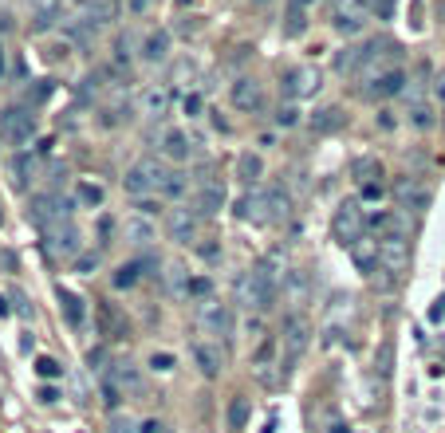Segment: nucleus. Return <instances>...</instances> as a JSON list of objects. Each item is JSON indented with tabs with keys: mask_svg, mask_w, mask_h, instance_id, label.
I'll use <instances>...</instances> for the list:
<instances>
[{
	"mask_svg": "<svg viewBox=\"0 0 445 433\" xmlns=\"http://www.w3.org/2000/svg\"><path fill=\"white\" fill-rule=\"evenodd\" d=\"M370 51H374V40L370 44H351V48H343L335 55V71L339 75H359L366 67V60H370Z\"/></svg>",
	"mask_w": 445,
	"mask_h": 433,
	"instance_id": "nucleus-20",
	"label": "nucleus"
},
{
	"mask_svg": "<svg viewBox=\"0 0 445 433\" xmlns=\"http://www.w3.org/2000/svg\"><path fill=\"white\" fill-rule=\"evenodd\" d=\"M201 217H213V213H221V205H225V185L217 181L213 174H205L197 185H193V201H190Z\"/></svg>",
	"mask_w": 445,
	"mask_h": 433,
	"instance_id": "nucleus-13",
	"label": "nucleus"
},
{
	"mask_svg": "<svg viewBox=\"0 0 445 433\" xmlns=\"http://www.w3.org/2000/svg\"><path fill=\"white\" fill-rule=\"evenodd\" d=\"M79 4H83V8H87V4H99V0H79Z\"/></svg>",
	"mask_w": 445,
	"mask_h": 433,
	"instance_id": "nucleus-53",
	"label": "nucleus"
},
{
	"mask_svg": "<svg viewBox=\"0 0 445 433\" xmlns=\"http://www.w3.org/2000/svg\"><path fill=\"white\" fill-rule=\"evenodd\" d=\"M374 177H382V166L374 158H359V161H355V181H359V185L374 181Z\"/></svg>",
	"mask_w": 445,
	"mask_h": 433,
	"instance_id": "nucleus-34",
	"label": "nucleus"
},
{
	"mask_svg": "<svg viewBox=\"0 0 445 433\" xmlns=\"http://www.w3.org/2000/svg\"><path fill=\"white\" fill-rule=\"evenodd\" d=\"M181 193H186V174L174 170V174H170V185H166V197H181Z\"/></svg>",
	"mask_w": 445,
	"mask_h": 433,
	"instance_id": "nucleus-42",
	"label": "nucleus"
},
{
	"mask_svg": "<svg viewBox=\"0 0 445 433\" xmlns=\"http://www.w3.org/2000/svg\"><path fill=\"white\" fill-rule=\"evenodd\" d=\"M347 252H351V260L359 264V272L370 276L374 268H379V237H366V233H363V237L347 248Z\"/></svg>",
	"mask_w": 445,
	"mask_h": 433,
	"instance_id": "nucleus-21",
	"label": "nucleus"
},
{
	"mask_svg": "<svg viewBox=\"0 0 445 433\" xmlns=\"http://www.w3.org/2000/svg\"><path fill=\"white\" fill-rule=\"evenodd\" d=\"M249 425V398L244 394H233L229 398V430L237 433V430H244Z\"/></svg>",
	"mask_w": 445,
	"mask_h": 433,
	"instance_id": "nucleus-30",
	"label": "nucleus"
},
{
	"mask_svg": "<svg viewBox=\"0 0 445 433\" xmlns=\"http://www.w3.org/2000/svg\"><path fill=\"white\" fill-rule=\"evenodd\" d=\"M366 233V213H363V205L359 201H343V205L335 209V217H331V237L343 248H351V244L359 241Z\"/></svg>",
	"mask_w": 445,
	"mask_h": 433,
	"instance_id": "nucleus-5",
	"label": "nucleus"
},
{
	"mask_svg": "<svg viewBox=\"0 0 445 433\" xmlns=\"http://www.w3.org/2000/svg\"><path fill=\"white\" fill-rule=\"evenodd\" d=\"M150 367L154 370H174V354H150Z\"/></svg>",
	"mask_w": 445,
	"mask_h": 433,
	"instance_id": "nucleus-43",
	"label": "nucleus"
},
{
	"mask_svg": "<svg viewBox=\"0 0 445 433\" xmlns=\"http://www.w3.org/2000/svg\"><path fill=\"white\" fill-rule=\"evenodd\" d=\"M366 20H370L366 0H335L331 24H335V32H339V36H359L366 28Z\"/></svg>",
	"mask_w": 445,
	"mask_h": 433,
	"instance_id": "nucleus-9",
	"label": "nucleus"
},
{
	"mask_svg": "<svg viewBox=\"0 0 445 433\" xmlns=\"http://www.w3.org/2000/svg\"><path fill=\"white\" fill-rule=\"evenodd\" d=\"M284 268H280V257L272 252V257L256 260L249 272L237 280V300L249 311H268L272 304H276V291L284 288Z\"/></svg>",
	"mask_w": 445,
	"mask_h": 433,
	"instance_id": "nucleus-1",
	"label": "nucleus"
},
{
	"mask_svg": "<svg viewBox=\"0 0 445 433\" xmlns=\"http://www.w3.org/2000/svg\"><path fill=\"white\" fill-rule=\"evenodd\" d=\"M138 272H142V264H123V268L114 272V288H130V284H138Z\"/></svg>",
	"mask_w": 445,
	"mask_h": 433,
	"instance_id": "nucleus-35",
	"label": "nucleus"
},
{
	"mask_svg": "<svg viewBox=\"0 0 445 433\" xmlns=\"http://www.w3.org/2000/svg\"><path fill=\"white\" fill-rule=\"evenodd\" d=\"M414 127H429V111H426V107H414Z\"/></svg>",
	"mask_w": 445,
	"mask_h": 433,
	"instance_id": "nucleus-45",
	"label": "nucleus"
},
{
	"mask_svg": "<svg viewBox=\"0 0 445 433\" xmlns=\"http://www.w3.org/2000/svg\"><path fill=\"white\" fill-rule=\"evenodd\" d=\"M190 354H193V363H197V370H201L205 378H217V374H221V367H225V351H221V343L197 339V343L190 347Z\"/></svg>",
	"mask_w": 445,
	"mask_h": 433,
	"instance_id": "nucleus-19",
	"label": "nucleus"
},
{
	"mask_svg": "<svg viewBox=\"0 0 445 433\" xmlns=\"http://www.w3.org/2000/svg\"><path fill=\"white\" fill-rule=\"evenodd\" d=\"M366 8H370V16L390 20L394 16V8H398V0H366Z\"/></svg>",
	"mask_w": 445,
	"mask_h": 433,
	"instance_id": "nucleus-39",
	"label": "nucleus"
},
{
	"mask_svg": "<svg viewBox=\"0 0 445 433\" xmlns=\"http://www.w3.org/2000/svg\"><path fill=\"white\" fill-rule=\"evenodd\" d=\"M323 87V79H319L316 67H292V71H284V91L292 99H312Z\"/></svg>",
	"mask_w": 445,
	"mask_h": 433,
	"instance_id": "nucleus-18",
	"label": "nucleus"
},
{
	"mask_svg": "<svg viewBox=\"0 0 445 433\" xmlns=\"http://www.w3.org/2000/svg\"><path fill=\"white\" fill-rule=\"evenodd\" d=\"M75 197H79V205H103V185H95V181H79L75 185Z\"/></svg>",
	"mask_w": 445,
	"mask_h": 433,
	"instance_id": "nucleus-33",
	"label": "nucleus"
},
{
	"mask_svg": "<svg viewBox=\"0 0 445 433\" xmlns=\"http://www.w3.org/2000/svg\"><path fill=\"white\" fill-rule=\"evenodd\" d=\"M233 107L244 114H260L264 107H268V95H264V83H256V79H237L233 83Z\"/></svg>",
	"mask_w": 445,
	"mask_h": 433,
	"instance_id": "nucleus-14",
	"label": "nucleus"
},
{
	"mask_svg": "<svg viewBox=\"0 0 445 433\" xmlns=\"http://www.w3.org/2000/svg\"><path fill=\"white\" fill-rule=\"evenodd\" d=\"M95 319H99V335L103 339H127L130 335V323L127 315L118 311V304H111V300H99L95 304Z\"/></svg>",
	"mask_w": 445,
	"mask_h": 433,
	"instance_id": "nucleus-15",
	"label": "nucleus"
},
{
	"mask_svg": "<svg viewBox=\"0 0 445 433\" xmlns=\"http://www.w3.org/2000/svg\"><path fill=\"white\" fill-rule=\"evenodd\" d=\"M36 170H40V166H36V158L20 154V161H16V185H28V181L36 177Z\"/></svg>",
	"mask_w": 445,
	"mask_h": 433,
	"instance_id": "nucleus-37",
	"label": "nucleus"
},
{
	"mask_svg": "<svg viewBox=\"0 0 445 433\" xmlns=\"http://www.w3.org/2000/svg\"><path fill=\"white\" fill-rule=\"evenodd\" d=\"M394 201L402 209H426L429 205V193L414 181V177H398L394 181Z\"/></svg>",
	"mask_w": 445,
	"mask_h": 433,
	"instance_id": "nucleus-22",
	"label": "nucleus"
},
{
	"mask_svg": "<svg viewBox=\"0 0 445 433\" xmlns=\"http://www.w3.org/2000/svg\"><path fill=\"white\" fill-rule=\"evenodd\" d=\"M170 103H174L170 87H146L142 99H138V111H142L146 118H162V114L170 111Z\"/></svg>",
	"mask_w": 445,
	"mask_h": 433,
	"instance_id": "nucleus-24",
	"label": "nucleus"
},
{
	"mask_svg": "<svg viewBox=\"0 0 445 433\" xmlns=\"http://www.w3.org/2000/svg\"><path fill=\"white\" fill-rule=\"evenodd\" d=\"M162 154H166L170 161H190V154H193L190 134H186V130H177V127L162 130Z\"/></svg>",
	"mask_w": 445,
	"mask_h": 433,
	"instance_id": "nucleus-23",
	"label": "nucleus"
},
{
	"mask_svg": "<svg viewBox=\"0 0 445 433\" xmlns=\"http://www.w3.org/2000/svg\"><path fill=\"white\" fill-rule=\"evenodd\" d=\"M303 28H307V0H288L284 36H303Z\"/></svg>",
	"mask_w": 445,
	"mask_h": 433,
	"instance_id": "nucleus-26",
	"label": "nucleus"
},
{
	"mask_svg": "<svg viewBox=\"0 0 445 433\" xmlns=\"http://www.w3.org/2000/svg\"><path fill=\"white\" fill-rule=\"evenodd\" d=\"M307 343H312V323L303 319L300 311L288 315L284 327H280V378L292 374V367H296L303 358V351H307Z\"/></svg>",
	"mask_w": 445,
	"mask_h": 433,
	"instance_id": "nucleus-4",
	"label": "nucleus"
},
{
	"mask_svg": "<svg viewBox=\"0 0 445 433\" xmlns=\"http://www.w3.org/2000/svg\"><path fill=\"white\" fill-rule=\"evenodd\" d=\"M433 95H437V99H442V103H445V71H442V75H437V83H433Z\"/></svg>",
	"mask_w": 445,
	"mask_h": 433,
	"instance_id": "nucleus-49",
	"label": "nucleus"
},
{
	"mask_svg": "<svg viewBox=\"0 0 445 433\" xmlns=\"http://www.w3.org/2000/svg\"><path fill=\"white\" fill-rule=\"evenodd\" d=\"M166 233H170V241H177V244H193L197 233H201V213L193 205L170 209V213H166Z\"/></svg>",
	"mask_w": 445,
	"mask_h": 433,
	"instance_id": "nucleus-11",
	"label": "nucleus"
},
{
	"mask_svg": "<svg viewBox=\"0 0 445 433\" xmlns=\"http://www.w3.org/2000/svg\"><path fill=\"white\" fill-rule=\"evenodd\" d=\"M162 433H174V430H162Z\"/></svg>",
	"mask_w": 445,
	"mask_h": 433,
	"instance_id": "nucleus-55",
	"label": "nucleus"
},
{
	"mask_svg": "<svg viewBox=\"0 0 445 433\" xmlns=\"http://www.w3.org/2000/svg\"><path fill=\"white\" fill-rule=\"evenodd\" d=\"M0 75H4V48H0Z\"/></svg>",
	"mask_w": 445,
	"mask_h": 433,
	"instance_id": "nucleus-52",
	"label": "nucleus"
},
{
	"mask_svg": "<svg viewBox=\"0 0 445 433\" xmlns=\"http://www.w3.org/2000/svg\"><path fill=\"white\" fill-rule=\"evenodd\" d=\"M44 237H48V252H51V257L71 260L75 252H79V233H75L71 221H60V225L44 228Z\"/></svg>",
	"mask_w": 445,
	"mask_h": 433,
	"instance_id": "nucleus-17",
	"label": "nucleus"
},
{
	"mask_svg": "<svg viewBox=\"0 0 445 433\" xmlns=\"http://www.w3.org/2000/svg\"><path fill=\"white\" fill-rule=\"evenodd\" d=\"M170 174L174 170H166L158 158H142L134 161L127 170V193L134 197V201H146V197H166V185H170Z\"/></svg>",
	"mask_w": 445,
	"mask_h": 433,
	"instance_id": "nucleus-3",
	"label": "nucleus"
},
{
	"mask_svg": "<svg viewBox=\"0 0 445 433\" xmlns=\"http://www.w3.org/2000/svg\"><path fill=\"white\" fill-rule=\"evenodd\" d=\"M402 87H406V71H402V64H394V67H382L374 75H366V83L359 91H363V99H390Z\"/></svg>",
	"mask_w": 445,
	"mask_h": 433,
	"instance_id": "nucleus-12",
	"label": "nucleus"
},
{
	"mask_svg": "<svg viewBox=\"0 0 445 433\" xmlns=\"http://www.w3.org/2000/svg\"><path fill=\"white\" fill-rule=\"evenodd\" d=\"M276 122H280V127H292V122H296V111H280L276 114Z\"/></svg>",
	"mask_w": 445,
	"mask_h": 433,
	"instance_id": "nucleus-47",
	"label": "nucleus"
},
{
	"mask_svg": "<svg viewBox=\"0 0 445 433\" xmlns=\"http://www.w3.org/2000/svg\"><path fill=\"white\" fill-rule=\"evenodd\" d=\"M256 4H268V0H256Z\"/></svg>",
	"mask_w": 445,
	"mask_h": 433,
	"instance_id": "nucleus-54",
	"label": "nucleus"
},
{
	"mask_svg": "<svg viewBox=\"0 0 445 433\" xmlns=\"http://www.w3.org/2000/svg\"><path fill=\"white\" fill-rule=\"evenodd\" d=\"M268 201H272V221H284L288 217V193L284 189H268Z\"/></svg>",
	"mask_w": 445,
	"mask_h": 433,
	"instance_id": "nucleus-38",
	"label": "nucleus"
},
{
	"mask_svg": "<svg viewBox=\"0 0 445 433\" xmlns=\"http://www.w3.org/2000/svg\"><path fill=\"white\" fill-rule=\"evenodd\" d=\"M394 284H398V276H394V272H386L382 264L374 268V272H370V288H374V291H390Z\"/></svg>",
	"mask_w": 445,
	"mask_h": 433,
	"instance_id": "nucleus-36",
	"label": "nucleus"
},
{
	"mask_svg": "<svg viewBox=\"0 0 445 433\" xmlns=\"http://www.w3.org/2000/svg\"><path fill=\"white\" fill-rule=\"evenodd\" d=\"M197 327L221 343V339L233 331V311H229V304H221V300H209V296H205V300L197 304Z\"/></svg>",
	"mask_w": 445,
	"mask_h": 433,
	"instance_id": "nucleus-7",
	"label": "nucleus"
},
{
	"mask_svg": "<svg viewBox=\"0 0 445 433\" xmlns=\"http://www.w3.org/2000/svg\"><path fill=\"white\" fill-rule=\"evenodd\" d=\"M142 394H146L142 370L130 358H114L111 367H103V402L107 406H118L123 398H142Z\"/></svg>",
	"mask_w": 445,
	"mask_h": 433,
	"instance_id": "nucleus-2",
	"label": "nucleus"
},
{
	"mask_svg": "<svg viewBox=\"0 0 445 433\" xmlns=\"http://www.w3.org/2000/svg\"><path fill=\"white\" fill-rule=\"evenodd\" d=\"M363 197H370V201H374V197H382V181H366V185H363Z\"/></svg>",
	"mask_w": 445,
	"mask_h": 433,
	"instance_id": "nucleus-46",
	"label": "nucleus"
},
{
	"mask_svg": "<svg viewBox=\"0 0 445 433\" xmlns=\"http://www.w3.org/2000/svg\"><path fill=\"white\" fill-rule=\"evenodd\" d=\"M55 398H60V394H55L51 386H44V390H40V402H55Z\"/></svg>",
	"mask_w": 445,
	"mask_h": 433,
	"instance_id": "nucleus-50",
	"label": "nucleus"
},
{
	"mask_svg": "<svg viewBox=\"0 0 445 433\" xmlns=\"http://www.w3.org/2000/svg\"><path fill=\"white\" fill-rule=\"evenodd\" d=\"M197 111H201V99L190 95V99H186V114H197Z\"/></svg>",
	"mask_w": 445,
	"mask_h": 433,
	"instance_id": "nucleus-48",
	"label": "nucleus"
},
{
	"mask_svg": "<svg viewBox=\"0 0 445 433\" xmlns=\"http://www.w3.org/2000/svg\"><path fill=\"white\" fill-rule=\"evenodd\" d=\"M237 217H240V221H253V225H268V221H272L268 189H249V193H244V197L237 201Z\"/></svg>",
	"mask_w": 445,
	"mask_h": 433,
	"instance_id": "nucleus-16",
	"label": "nucleus"
},
{
	"mask_svg": "<svg viewBox=\"0 0 445 433\" xmlns=\"http://www.w3.org/2000/svg\"><path fill=\"white\" fill-rule=\"evenodd\" d=\"M260 174H264V161L256 158V154H240V158H237V177H240V181L256 185V181H260Z\"/></svg>",
	"mask_w": 445,
	"mask_h": 433,
	"instance_id": "nucleus-29",
	"label": "nucleus"
},
{
	"mask_svg": "<svg viewBox=\"0 0 445 433\" xmlns=\"http://www.w3.org/2000/svg\"><path fill=\"white\" fill-rule=\"evenodd\" d=\"M339 127H343V111H339V107H327V111H319L316 118H312V130H319V134L339 130Z\"/></svg>",
	"mask_w": 445,
	"mask_h": 433,
	"instance_id": "nucleus-31",
	"label": "nucleus"
},
{
	"mask_svg": "<svg viewBox=\"0 0 445 433\" xmlns=\"http://www.w3.org/2000/svg\"><path fill=\"white\" fill-rule=\"evenodd\" d=\"M154 237H158V233H154V225H150L146 217H130V221H127V241H130V244L146 248V244L154 241Z\"/></svg>",
	"mask_w": 445,
	"mask_h": 433,
	"instance_id": "nucleus-27",
	"label": "nucleus"
},
{
	"mask_svg": "<svg viewBox=\"0 0 445 433\" xmlns=\"http://www.w3.org/2000/svg\"><path fill=\"white\" fill-rule=\"evenodd\" d=\"M36 370H40V378H60V374H64V367H60L55 358H40Z\"/></svg>",
	"mask_w": 445,
	"mask_h": 433,
	"instance_id": "nucleus-41",
	"label": "nucleus"
},
{
	"mask_svg": "<svg viewBox=\"0 0 445 433\" xmlns=\"http://www.w3.org/2000/svg\"><path fill=\"white\" fill-rule=\"evenodd\" d=\"M379 264L386 268V272H394V276L410 272V237H402V233H386V237H379Z\"/></svg>",
	"mask_w": 445,
	"mask_h": 433,
	"instance_id": "nucleus-6",
	"label": "nucleus"
},
{
	"mask_svg": "<svg viewBox=\"0 0 445 433\" xmlns=\"http://www.w3.org/2000/svg\"><path fill=\"white\" fill-rule=\"evenodd\" d=\"M111 433H142V425H138L134 417H123V414H114V417H111Z\"/></svg>",
	"mask_w": 445,
	"mask_h": 433,
	"instance_id": "nucleus-40",
	"label": "nucleus"
},
{
	"mask_svg": "<svg viewBox=\"0 0 445 433\" xmlns=\"http://www.w3.org/2000/svg\"><path fill=\"white\" fill-rule=\"evenodd\" d=\"M60 304H64V311H67V323L79 327L83 323V300L79 296H75V291H60Z\"/></svg>",
	"mask_w": 445,
	"mask_h": 433,
	"instance_id": "nucleus-32",
	"label": "nucleus"
},
{
	"mask_svg": "<svg viewBox=\"0 0 445 433\" xmlns=\"http://www.w3.org/2000/svg\"><path fill=\"white\" fill-rule=\"evenodd\" d=\"M142 60L146 64H162L170 60V32H150L142 40Z\"/></svg>",
	"mask_w": 445,
	"mask_h": 433,
	"instance_id": "nucleus-25",
	"label": "nucleus"
},
{
	"mask_svg": "<svg viewBox=\"0 0 445 433\" xmlns=\"http://www.w3.org/2000/svg\"><path fill=\"white\" fill-rule=\"evenodd\" d=\"M32 221L40 228H51V225H60V221H71V201L60 197V193H40V197H32Z\"/></svg>",
	"mask_w": 445,
	"mask_h": 433,
	"instance_id": "nucleus-10",
	"label": "nucleus"
},
{
	"mask_svg": "<svg viewBox=\"0 0 445 433\" xmlns=\"http://www.w3.org/2000/svg\"><path fill=\"white\" fill-rule=\"evenodd\" d=\"M154 4H158V0H127V8L134 12V16H142V12H150Z\"/></svg>",
	"mask_w": 445,
	"mask_h": 433,
	"instance_id": "nucleus-44",
	"label": "nucleus"
},
{
	"mask_svg": "<svg viewBox=\"0 0 445 433\" xmlns=\"http://www.w3.org/2000/svg\"><path fill=\"white\" fill-rule=\"evenodd\" d=\"M36 134V114L24 111V107H8V111L0 114V138L8 146H24L32 142Z\"/></svg>",
	"mask_w": 445,
	"mask_h": 433,
	"instance_id": "nucleus-8",
	"label": "nucleus"
},
{
	"mask_svg": "<svg viewBox=\"0 0 445 433\" xmlns=\"http://www.w3.org/2000/svg\"><path fill=\"white\" fill-rule=\"evenodd\" d=\"M442 122H445V114H442Z\"/></svg>",
	"mask_w": 445,
	"mask_h": 433,
	"instance_id": "nucleus-56",
	"label": "nucleus"
},
{
	"mask_svg": "<svg viewBox=\"0 0 445 433\" xmlns=\"http://www.w3.org/2000/svg\"><path fill=\"white\" fill-rule=\"evenodd\" d=\"M162 430H166L162 421H146V425H142V433H162Z\"/></svg>",
	"mask_w": 445,
	"mask_h": 433,
	"instance_id": "nucleus-51",
	"label": "nucleus"
},
{
	"mask_svg": "<svg viewBox=\"0 0 445 433\" xmlns=\"http://www.w3.org/2000/svg\"><path fill=\"white\" fill-rule=\"evenodd\" d=\"M284 296L292 300V307L307 304V276H303V272H288L284 276Z\"/></svg>",
	"mask_w": 445,
	"mask_h": 433,
	"instance_id": "nucleus-28",
	"label": "nucleus"
}]
</instances>
